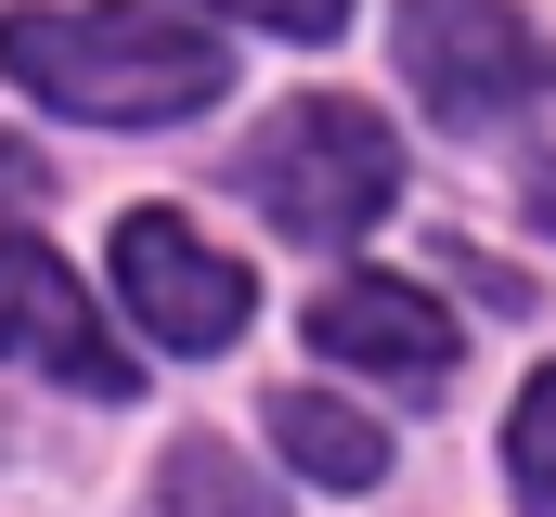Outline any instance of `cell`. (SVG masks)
<instances>
[{
  "mask_svg": "<svg viewBox=\"0 0 556 517\" xmlns=\"http://www.w3.org/2000/svg\"><path fill=\"white\" fill-rule=\"evenodd\" d=\"M0 78L91 129H168L233 91V52L155 0H52V13L26 0V13H0Z\"/></svg>",
  "mask_w": 556,
  "mask_h": 517,
  "instance_id": "1",
  "label": "cell"
},
{
  "mask_svg": "<svg viewBox=\"0 0 556 517\" xmlns=\"http://www.w3.org/2000/svg\"><path fill=\"white\" fill-rule=\"evenodd\" d=\"M233 181L260 194L273 234H298V247H350V234H376V220L402 207V142H389L376 104L311 91V104H285V117L247 129Z\"/></svg>",
  "mask_w": 556,
  "mask_h": 517,
  "instance_id": "2",
  "label": "cell"
},
{
  "mask_svg": "<svg viewBox=\"0 0 556 517\" xmlns=\"http://www.w3.org/2000/svg\"><path fill=\"white\" fill-rule=\"evenodd\" d=\"M402 78L453 129H492V117L556 91V52L518 0H402Z\"/></svg>",
  "mask_w": 556,
  "mask_h": 517,
  "instance_id": "3",
  "label": "cell"
},
{
  "mask_svg": "<svg viewBox=\"0 0 556 517\" xmlns=\"http://www.w3.org/2000/svg\"><path fill=\"white\" fill-rule=\"evenodd\" d=\"M117 298H130V324L155 350H233L260 324V272L220 258L181 207H130L117 220Z\"/></svg>",
  "mask_w": 556,
  "mask_h": 517,
  "instance_id": "4",
  "label": "cell"
},
{
  "mask_svg": "<svg viewBox=\"0 0 556 517\" xmlns=\"http://www.w3.org/2000/svg\"><path fill=\"white\" fill-rule=\"evenodd\" d=\"M0 363H52L65 388H91V401H130L142 388V363L91 324L78 272L39 247V234H0Z\"/></svg>",
  "mask_w": 556,
  "mask_h": 517,
  "instance_id": "5",
  "label": "cell"
},
{
  "mask_svg": "<svg viewBox=\"0 0 556 517\" xmlns=\"http://www.w3.org/2000/svg\"><path fill=\"white\" fill-rule=\"evenodd\" d=\"M311 350L427 401V388H453V311H440L427 285H402V272H350V285L311 298Z\"/></svg>",
  "mask_w": 556,
  "mask_h": 517,
  "instance_id": "6",
  "label": "cell"
},
{
  "mask_svg": "<svg viewBox=\"0 0 556 517\" xmlns=\"http://www.w3.org/2000/svg\"><path fill=\"white\" fill-rule=\"evenodd\" d=\"M273 453L298 479H324V492H376L389 479V427L350 414V401H324V388H285L273 401Z\"/></svg>",
  "mask_w": 556,
  "mask_h": 517,
  "instance_id": "7",
  "label": "cell"
},
{
  "mask_svg": "<svg viewBox=\"0 0 556 517\" xmlns=\"http://www.w3.org/2000/svg\"><path fill=\"white\" fill-rule=\"evenodd\" d=\"M155 505H168V517H285L273 492H260V479L220 453V440H168V466H155Z\"/></svg>",
  "mask_w": 556,
  "mask_h": 517,
  "instance_id": "8",
  "label": "cell"
},
{
  "mask_svg": "<svg viewBox=\"0 0 556 517\" xmlns=\"http://www.w3.org/2000/svg\"><path fill=\"white\" fill-rule=\"evenodd\" d=\"M505 466H518V505L556 517V363L518 388V414H505Z\"/></svg>",
  "mask_w": 556,
  "mask_h": 517,
  "instance_id": "9",
  "label": "cell"
},
{
  "mask_svg": "<svg viewBox=\"0 0 556 517\" xmlns=\"http://www.w3.org/2000/svg\"><path fill=\"white\" fill-rule=\"evenodd\" d=\"M207 13H247V26H273V39H337V26H350V0H207Z\"/></svg>",
  "mask_w": 556,
  "mask_h": 517,
  "instance_id": "10",
  "label": "cell"
},
{
  "mask_svg": "<svg viewBox=\"0 0 556 517\" xmlns=\"http://www.w3.org/2000/svg\"><path fill=\"white\" fill-rule=\"evenodd\" d=\"M39 194H52V168H39L26 142H0V207H39Z\"/></svg>",
  "mask_w": 556,
  "mask_h": 517,
  "instance_id": "11",
  "label": "cell"
},
{
  "mask_svg": "<svg viewBox=\"0 0 556 517\" xmlns=\"http://www.w3.org/2000/svg\"><path fill=\"white\" fill-rule=\"evenodd\" d=\"M531 220H544V234H556V155H544V168H531Z\"/></svg>",
  "mask_w": 556,
  "mask_h": 517,
  "instance_id": "12",
  "label": "cell"
}]
</instances>
